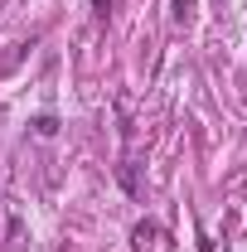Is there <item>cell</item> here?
Instances as JSON below:
<instances>
[{
  "mask_svg": "<svg viewBox=\"0 0 247 252\" xmlns=\"http://www.w3.org/2000/svg\"><path fill=\"white\" fill-rule=\"evenodd\" d=\"M155 238H160V228H155V223H136V228H131V248H136V252L151 248Z\"/></svg>",
  "mask_w": 247,
  "mask_h": 252,
  "instance_id": "6da1fadb",
  "label": "cell"
},
{
  "mask_svg": "<svg viewBox=\"0 0 247 252\" xmlns=\"http://www.w3.org/2000/svg\"><path fill=\"white\" fill-rule=\"evenodd\" d=\"M170 5H175L170 15H175L180 25H189V20H194V0H170Z\"/></svg>",
  "mask_w": 247,
  "mask_h": 252,
  "instance_id": "7a4b0ae2",
  "label": "cell"
},
{
  "mask_svg": "<svg viewBox=\"0 0 247 252\" xmlns=\"http://www.w3.org/2000/svg\"><path fill=\"white\" fill-rule=\"evenodd\" d=\"M34 131H39V136H54V131H59V117H49V112L34 117Z\"/></svg>",
  "mask_w": 247,
  "mask_h": 252,
  "instance_id": "3957f363",
  "label": "cell"
},
{
  "mask_svg": "<svg viewBox=\"0 0 247 252\" xmlns=\"http://www.w3.org/2000/svg\"><path fill=\"white\" fill-rule=\"evenodd\" d=\"M122 185H126V194H141V185H136V165H122Z\"/></svg>",
  "mask_w": 247,
  "mask_h": 252,
  "instance_id": "277c9868",
  "label": "cell"
},
{
  "mask_svg": "<svg viewBox=\"0 0 247 252\" xmlns=\"http://www.w3.org/2000/svg\"><path fill=\"white\" fill-rule=\"evenodd\" d=\"M93 15H97V20H107V15H112V0H93Z\"/></svg>",
  "mask_w": 247,
  "mask_h": 252,
  "instance_id": "5b68a950",
  "label": "cell"
},
{
  "mask_svg": "<svg viewBox=\"0 0 247 252\" xmlns=\"http://www.w3.org/2000/svg\"><path fill=\"white\" fill-rule=\"evenodd\" d=\"M199 252H214V243H209V233H199Z\"/></svg>",
  "mask_w": 247,
  "mask_h": 252,
  "instance_id": "8992f818",
  "label": "cell"
}]
</instances>
